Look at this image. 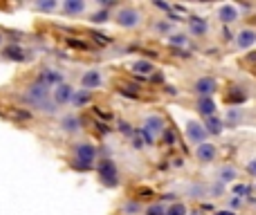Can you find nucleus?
I'll return each instance as SVG.
<instances>
[{"instance_id": "f257e3e1", "label": "nucleus", "mask_w": 256, "mask_h": 215, "mask_svg": "<svg viewBox=\"0 0 256 215\" xmlns=\"http://www.w3.org/2000/svg\"><path fill=\"white\" fill-rule=\"evenodd\" d=\"M99 177H102V182L106 186H117L120 177H117V168L110 159H104V162L99 164Z\"/></svg>"}, {"instance_id": "f03ea898", "label": "nucleus", "mask_w": 256, "mask_h": 215, "mask_svg": "<svg viewBox=\"0 0 256 215\" xmlns=\"http://www.w3.org/2000/svg\"><path fill=\"white\" fill-rule=\"evenodd\" d=\"M94 155H97V150H94L92 144H79L76 146V162H81V164H76V166L90 168L94 162Z\"/></svg>"}, {"instance_id": "7ed1b4c3", "label": "nucleus", "mask_w": 256, "mask_h": 215, "mask_svg": "<svg viewBox=\"0 0 256 215\" xmlns=\"http://www.w3.org/2000/svg\"><path fill=\"white\" fill-rule=\"evenodd\" d=\"M117 22H120L122 27H135L137 22H140V13H137L135 9H122V11L117 13Z\"/></svg>"}, {"instance_id": "20e7f679", "label": "nucleus", "mask_w": 256, "mask_h": 215, "mask_svg": "<svg viewBox=\"0 0 256 215\" xmlns=\"http://www.w3.org/2000/svg\"><path fill=\"white\" fill-rule=\"evenodd\" d=\"M158 130H162V119L160 117L148 119V121H146V128H144V137L148 144H153V132H158Z\"/></svg>"}, {"instance_id": "39448f33", "label": "nucleus", "mask_w": 256, "mask_h": 215, "mask_svg": "<svg viewBox=\"0 0 256 215\" xmlns=\"http://www.w3.org/2000/svg\"><path fill=\"white\" fill-rule=\"evenodd\" d=\"M186 132H189V137L194 141H198V144H202L204 141V126H200V123H196V121H191L189 126H186Z\"/></svg>"}, {"instance_id": "423d86ee", "label": "nucleus", "mask_w": 256, "mask_h": 215, "mask_svg": "<svg viewBox=\"0 0 256 215\" xmlns=\"http://www.w3.org/2000/svg\"><path fill=\"white\" fill-rule=\"evenodd\" d=\"M196 90H198L200 94H212L214 90H216V81L209 79V76H204V79H200L198 83H196Z\"/></svg>"}, {"instance_id": "0eeeda50", "label": "nucleus", "mask_w": 256, "mask_h": 215, "mask_svg": "<svg viewBox=\"0 0 256 215\" xmlns=\"http://www.w3.org/2000/svg\"><path fill=\"white\" fill-rule=\"evenodd\" d=\"M54 99H56L58 103H68L72 99V88H68V85H58V88L54 90Z\"/></svg>"}, {"instance_id": "6e6552de", "label": "nucleus", "mask_w": 256, "mask_h": 215, "mask_svg": "<svg viewBox=\"0 0 256 215\" xmlns=\"http://www.w3.org/2000/svg\"><path fill=\"white\" fill-rule=\"evenodd\" d=\"M214 155H216V150H214L212 144H204V141H202V144L198 146V157L200 159H204V162H212Z\"/></svg>"}, {"instance_id": "1a4fd4ad", "label": "nucleus", "mask_w": 256, "mask_h": 215, "mask_svg": "<svg viewBox=\"0 0 256 215\" xmlns=\"http://www.w3.org/2000/svg\"><path fill=\"white\" fill-rule=\"evenodd\" d=\"M256 43V34L252 29H245V31H240L238 34V45L240 47H250V45H254Z\"/></svg>"}, {"instance_id": "9d476101", "label": "nucleus", "mask_w": 256, "mask_h": 215, "mask_svg": "<svg viewBox=\"0 0 256 215\" xmlns=\"http://www.w3.org/2000/svg\"><path fill=\"white\" fill-rule=\"evenodd\" d=\"M198 110H200V114H204V117H212V114L216 112V103H214L212 99H200Z\"/></svg>"}, {"instance_id": "9b49d317", "label": "nucleus", "mask_w": 256, "mask_h": 215, "mask_svg": "<svg viewBox=\"0 0 256 215\" xmlns=\"http://www.w3.org/2000/svg\"><path fill=\"white\" fill-rule=\"evenodd\" d=\"M236 7H232V4H225V7H220V20L225 22H234L236 20Z\"/></svg>"}, {"instance_id": "f8f14e48", "label": "nucleus", "mask_w": 256, "mask_h": 215, "mask_svg": "<svg viewBox=\"0 0 256 215\" xmlns=\"http://www.w3.org/2000/svg\"><path fill=\"white\" fill-rule=\"evenodd\" d=\"M61 81V74H56V72H50V70H45L43 74H40V81L38 83H43V85H52V83H58Z\"/></svg>"}, {"instance_id": "ddd939ff", "label": "nucleus", "mask_w": 256, "mask_h": 215, "mask_svg": "<svg viewBox=\"0 0 256 215\" xmlns=\"http://www.w3.org/2000/svg\"><path fill=\"white\" fill-rule=\"evenodd\" d=\"M4 56L9 58V61H25V52H22L20 47H7L4 49Z\"/></svg>"}, {"instance_id": "4468645a", "label": "nucleus", "mask_w": 256, "mask_h": 215, "mask_svg": "<svg viewBox=\"0 0 256 215\" xmlns=\"http://www.w3.org/2000/svg\"><path fill=\"white\" fill-rule=\"evenodd\" d=\"M99 83H102V74H99V72H88V74L84 76V85H86V88H97Z\"/></svg>"}, {"instance_id": "2eb2a0df", "label": "nucleus", "mask_w": 256, "mask_h": 215, "mask_svg": "<svg viewBox=\"0 0 256 215\" xmlns=\"http://www.w3.org/2000/svg\"><path fill=\"white\" fill-rule=\"evenodd\" d=\"M86 9V2H81V0H68L66 2V11L68 13H81Z\"/></svg>"}, {"instance_id": "dca6fc26", "label": "nucleus", "mask_w": 256, "mask_h": 215, "mask_svg": "<svg viewBox=\"0 0 256 215\" xmlns=\"http://www.w3.org/2000/svg\"><path fill=\"white\" fill-rule=\"evenodd\" d=\"M132 70L140 72V74H150V72H153V65H150V63H146V61H137L135 65H132Z\"/></svg>"}, {"instance_id": "f3484780", "label": "nucleus", "mask_w": 256, "mask_h": 215, "mask_svg": "<svg viewBox=\"0 0 256 215\" xmlns=\"http://www.w3.org/2000/svg\"><path fill=\"white\" fill-rule=\"evenodd\" d=\"M191 27H194L196 34H204L207 31V22H202L200 18H191Z\"/></svg>"}, {"instance_id": "a211bd4d", "label": "nucleus", "mask_w": 256, "mask_h": 215, "mask_svg": "<svg viewBox=\"0 0 256 215\" xmlns=\"http://www.w3.org/2000/svg\"><path fill=\"white\" fill-rule=\"evenodd\" d=\"M220 126H222V123L218 121V119H209V121H207V128H204V130H209V132H214V135H218V132L222 130Z\"/></svg>"}, {"instance_id": "6ab92c4d", "label": "nucleus", "mask_w": 256, "mask_h": 215, "mask_svg": "<svg viewBox=\"0 0 256 215\" xmlns=\"http://www.w3.org/2000/svg\"><path fill=\"white\" fill-rule=\"evenodd\" d=\"M184 213H186V209L182 207V204H176V207H171L166 211V215H184Z\"/></svg>"}, {"instance_id": "aec40b11", "label": "nucleus", "mask_w": 256, "mask_h": 215, "mask_svg": "<svg viewBox=\"0 0 256 215\" xmlns=\"http://www.w3.org/2000/svg\"><path fill=\"white\" fill-rule=\"evenodd\" d=\"M146 215H166V211H164V207H150Z\"/></svg>"}, {"instance_id": "412c9836", "label": "nucleus", "mask_w": 256, "mask_h": 215, "mask_svg": "<svg viewBox=\"0 0 256 215\" xmlns=\"http://www.w3.org/2000/svg\"><path fill=\"white\" fill-rule=\"evenodd\" d=\"M56 7V2H54V0H48V2H40L38 4V9H43V11H50V9H54Z\"/></svg>"}, {"instance_id": "4be33fe9", "label": "nucleus", "mask_w": 256, "mask_h": 215, "mask_svg": "<svg viewBox=\"0 0 256 215\" xmlns=\"http://www.w3.org/2000/svg\"><path fill=\"white\" fill-rule=\"evenodd\" d=\"M92 20H94V22H104V20H108V13H106V11H102V13H94V16H92Z\"/></svg>"}, {"instance_id": "5701e85b", "label": "nucleus", "mask_w": 256, "mask_h": 215, "mask_svg": "<svg viewBox=\"0 0 256 215\" xmlns=\"http://www.w3.org/2000/svg\"><path fill=\"white\" fill-rule=\"evenodd\" d=\"M66 128H68V130H74V128H76V119H66Z\"/></svg>"}, {"instance_id": "b1692460", "label": "nucleus", "mask_w": 256, "mask_h": 215, "mask_svg": "<svg viewBox=\"0 0 256 215\" xmlns=\"http://www.w3.org/2000/svg\"><path fill=\"white\" fill-rule=\"evenodd\" d=\"M88 101V94H79V97H76V103H86Z\"/></svg>"}, {"instance_id": "393cba45", "label": "nucleus", "mask_w": 256, "mask_h": 215, "mask_svg": "<svg viewBox=\"0 0 256 215\" xmlns=\"http://www.w3.org/2000/svg\"><path fill=\"white\" fill-rule=\"evenodd\" d=\"M248 191H250L248 186H236V193H238V195H240V193H248Z\"/></svg>"}, {"instance_id": "a878e982", "label": "nucleus", "mask_w": 256, "mask_h": 215, "mask_svg": "<svg viewBox=\"0 0 256 215\" xmlns=\"http://www.w3.org/2000/svg\"><path fill=\"white\" fill-rule=\"evenodd\" d=\"M250 173L256 175V159H254V162H250Z\"/></svg>"}, {"instance_id": "bb28decb", "label": "nucleus", "mask_w": 256, "mask_h": 215, "mask_svg": "<svg viewBox=\"0 0 256 215\" xmlns=\"http://www.w3.org/2000/svg\"><path fill=\"white\" fill-rule=\"evenodd\" d=\"M216 215H234L232 211H220V213H216Z\"/></svg>"}, {"instance_id": "cd10ccee", "label": "nucleus", "mask_w": 256, "mask_h": 215, "mask_svg": "<svg viewBox=\"0 0 256 215\" xmlns=\"http://www.w3.org/2000/svg\"><path fill=\"white\" fill-rule=\"evenodd\" d=\"M0 40H2V38H0Z\"/></svg>"}]
</instances>
